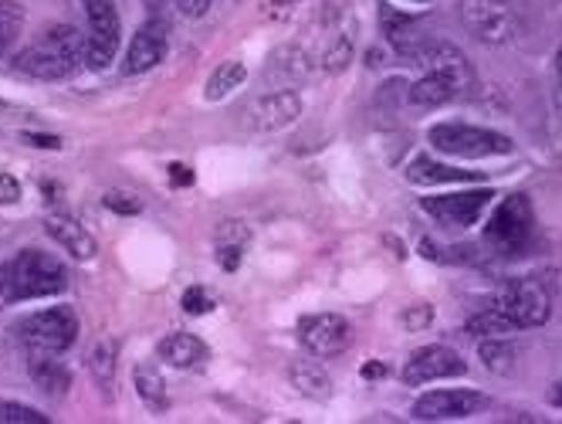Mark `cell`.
<instances>
[{"label": "cell", "instance_id": "6da1fadb", "mask_svg": "<svg viewBox=\"0 0 562 424\" xmlns=\"http://www.w3.org/2000/svg\"><path fill=\"white\" fill-rule=\"evenodd\" d=\"M549 313H552V299L546 286L536 279H518V282H508L485 310H477L468 320V333L477 339H488V336H508L518 330H536L549 320Z\"/></svg>", "mask_w": 562, "mask_h": 424}, {"label": "cell", "instance_id": "7a4b0ae2", "mask_svg": "<svg viewBox=\"0 0 562 424\" xmlns=\"http://www.w3.org/2000/svg\"><path fill=\"white\" fill-rule=\"evenodd\" d=\"M407 58H414L424 75L411 86V102L434 109V105H445L454 102L468 86H471V68L468 58L445 42H424L417 45Z\"/></svg>", "mask_w": 562, "mask_h": 424}, {"label": "cell", "instance_id": "3957f363", "mask_svg": "<svg viewBox=\"0 0 562 424\" xmlns=\"http://www.w3.org/2000/svg\"><path fill=\"white\" fill-rule=\"evenodd\" d=\"M14 65L31 79L61 82L86 65V37L75 24H52L37 42H31Z\"/></svg>", "mask_w": 562, "mask_h": 424}, {"label": "cell", "instance_id": "277c9868", "mask_svg": "<svg viewBox=\"0 0 562 424\" xmlns=\"http://www.w3.org/2000/svg\"><path fill=\"white\" fill-rule=\"evenodd\" d=\"M539 242V224L529 194H508L485 224V248L498 258H521Z\"/></svg>", "mask_w": 562, "mask_h": 424}, {"label": "cell", "instance_id": "5b68a950", "mask_svg": "<svg viewBox=\"0 0 562 424\" xmlns=\"http://www.w3.org/2000/svg\"><path fill=\"white\" fill-rule=\"evenodd\" d=\"M8 272V302H27V299H48L61 295L68 289V272L65 265L37 248H24L4 265Z\"/></svg>", "mask_w": 562, "mask_h": 424}, {"label": "cell", "instance_id": "8992f818", "mask_svg": "<svg viewBox=\"0 0 562 424\" xmlns=\"http://www.w3.org/2000/svg\"><path fill=\"white\" fill-rule=\"evenodd\" d=\"M427 140L434 149L458 160H485V157H508V153H515L512 136L471 123H437L427 130Z\"/></svg>", "mask_w": 562, "mask_h": 424}, {"label": "cell", "instance_id": "52a82bcc", "mask_svg": "<svg viewBox=\"0 0 562 424\" xmlns=\"http://www.w3.org/2000/svg\"><path fill=\"white\" fill-rule=\"evenodd\" d=\"M18 339L24 343L27 354H65L78 339V316L71 305H52L42 313H27L14 326Z\"/></svg>", "mask_w": 562, "mask_h": 424}, {"label": "cell", "instance_id": "ba28073f", "mask_svg": "<svg viewBox=\"0 0 562 424\" xmlns=\"http://www.w3.org/2000/svg\"><path fill=\"white\" fill-rule=\"evenodd\" d=\"M89 18V37H86V68L102 71L112 65L119 52V34H123V18H119L115 0H82Z\"/></svg>", "mask_w": 562, "mask_h": 424}, {"label": "cell", "instance_id": "9c48e42d", "mask_svg": "<svg viewBox=\"0 0 562 424\" xmlns=\"http://www.w3.org/2000/svg\"><path fill=\"white\" fill-rule=\"evenodd\" d=\"M299 343L312 357H339L352 346V323L339 313H312L299 320Z\"/></svg>", "mask_w": 562, "mask_h": 424}, {"label": "cell", "instance_id": "30bf717a", "mask_svg": "<svg viewBox=\"0 0 562 424\" xmlns=\"http://www.w3.org/2000/svg\"><path fill=\"white\" fill-rule=\"evenodd\" d=\"M495 190L477 187V190H458V194H437V198H424L420 208L445 227H471L477 224V217L485 214V208L492 204Z\"/></svg>", "mask_w": 562, "mask_h": 424}, {"label": "cell", "instance_id": "8fae6325", "mask_svg": "<svg viewBox=\"0 0 562 424\" xmlns=\"http://www.w3.org/2000/svg\"><path fill=\"white\" fill-rule=\"evenodd\" d=\"M488 394L481 391H430L417 398L414 417L417 421H468L477 417L481 411H488Z\"/></svg>", "mask_w": 562, "mask_h": 424}, {"label": "cell", "instance_id": "7c38bea8", "mask_svg": "<svg viewBox=\"0 0 562 424\" xmlns=\"http://www.w3.org/2000/svg\"><path fill=\"white\" fill-rule=\"evenodd\" d=\"M464 373H468V364L451 346H420L404 367V383L407 388H424L430 380H448V377H464Z\"/></svg>", "mask_w": 562, "mask_h": 424}, {"label": "cell", "instance_id": "4fadbf2b", "mask_svg": "<svg viewBox=\"0 0 562 424\" xmlns=\"http://www.w3.org/2000/svg\"><path fill=\"white\" fill-rule=\"evenodd\" d=\"M170 48V24L164 18H149L146 24H139V31L133 34L130 52L123 58V75H143L153 71L159 62L167 58Z\"/></svg>", "mask_w": 562, "mask_h": 424}, {"label": "cell", "instance_id": "5bb4252c", "mask_svg": "<svg viewBox=\"0 0 562 424\" xmlns=\"http://www.w3.org/2000/svg\"><path fill=\"white\" fill-rule=\"evenodd\" d=\"M461 14L481 42H505L515 31V18L502 0H464Z\"/></svg>", "mask_w": 562, "mask_h": 424}, {"label": "cell", "instance_id": "9a60e30c", "mask_svg": "<svg viewBox=\"0 0 562 424\" xmlns=\"http://www.w3.org/2000/svg\"><path fill=\"white\" fill-rule=\"evenodd\" d=\"M302 115V99L295 92H268L261 99H255L251 105V126L255 130H281V126H292Z\"/></svg>", "mask_w": 562, "mask_h": 424}, {"label": "cell", "instance_id": "2e32d148", "mask_svg": "<svg viewBox=\"0 0 562 424\" xmlns=\"http://www.w3.org/2000/svg\"><path fill=\"white\" fill-rule=\"evenodd\" d=\"M45 231H48V235H52L71 258H78V261H89V258H95V252H99L95 238H92L89 231H86L82 224H78L75 217H68V214H48Z\"/></svg>", "mask_w": 562, "mask_h": 424}, {"label": "cell", "instance_id": "e0dca14e", "mask_svg": "<svg viewBox=\"0 0 562 424\" xmlns=\"http://www.w3.org/2000/svg\"><path fill=\"white\" fill-rule=\"evenodd\" d=\"M156 354H159V360L177 367V370H193L207 360V343L193 333H170V336L159 339Z\"/></svg>", "mask_w": 562, "mask_h": 424}, {"label": "cell", "instance_id": "ac0fdd59", "mask_svg": "<svg viewBox=\"0 0 562 424\" xmlns=\"http://www.w3.org/2000/svg\"><path fill=\"white\" fill-rule=\"evenodd\" d=\"M27 373L52 398H61L71 388V373L65 364L55 360V354H27Z\"/></svg>", "mask_w": 562, "mask_h": 424}, {"label": "cell", "instance_id": "d6986e66", "mask_svg": "<svg viewBox=\"0 0 562 424\" xmlns=\"http://www.w3.org/2000/svg\"><path fill=\"white\" fill-rule=\"evenodd\" d=\"M411 183L420 187H437V183H468V180H481V170H461V167H448V164H437L430 157H417L407 167Z\"/></svg>", "mask_w": 562, "mask_h": 424}, {"label": "cell", "instance_id": "ffe728a7", "mask_svg": "<svg viewBox=\"0 0 562 424\" xmlns=\"http://www.w3.org/2000/svg\"><path fill=\"white\" fill-rule=\"evenodd\" d=\"M289 380H292V388L302 394V398H312V401H326L333 394V380L329 373L318 367L315 360H295L289 367Z\"/></svg>", "mask_w": 562, "mask_h": 424}, {"label": "cell", "instance_id": "44dd1931", "mask_svg": "<svg viewBox=\"0 0 562 424\" xmlns=\"http://www.w3.org/2000/svg\"><path fill=\"white\" fill-rule=\"evenodd\" d=\"M251 242V231L240 224V221H224L217 227V261L224 272H237V265H240V255H245V245Z\"/></svg>", "mask_w": 562, "mask_h": 424}, {"label": "cell", "instance_id": "7402d4cb", "mask_svg": "<svg viewBox=\"0 0 562 424\" xmlns=\"http://www.w3.org/2000/svg\"><path fill=\"white\" fill-rule=\"evenodd\" d=\"M133 383H136V394L146 408L153 411H167L170 408V391H167V380L159 373L156 364H139L133 370Z\"/></svg>", "mask_w": 562, "mask_h": 424}, {"label": "cell", "instance_id": "603a6c76", "mask_svg": "<svg viewBox=\"0 0 562 424\" xmlns=\"http://www.w3.org/2000/svg\"><path fill=\"white\" fill-rule=\"evenodd\" d=\"M245 79H248V68L240 65V62H224V65H217L214 75L207 79V99H211V102L227 99L231 92H237L240 86H245Z\"/></svg>", "mask_w": 562, "mask_h": 424}, {"label": "cell", "instance_id": "cb8c5ba5", "mask_svg": "<svg viewBox=\"0 0 562 424\" xmlns=\"http://www.w3.org/2000/svg\"><path fill=\"white\" fill-rule=\"evenodd\" d=\"M481 360L495 373H508L515 360V346L505 336H488V339H481Z\"/></svg>", "mask_w": 562, "mask_h": 424}, {"label": "cell", "instance_id": "d4e9b609", "mask_svg": "<svg viewBox=\"0 0 562 424\" xmlns=\"http://www.w3.org/2000/svg\"><path fill=\"white\" fill-rule=\"evenodd\" d=\"M21 27H24V11L14 0H0V55H4L18 37H21Z\"/></svg>", "mask_w": 562, "mask_h": 424}, {"label": "cell", "instance_id": "484cf974", "mask_svg": "<svg viewBox=\"0 0 562 424\" xmlns=\"http://www.w3.org/2000/svg\"><path fill=\"white\" fill-rule=\"evenodd\" d=\"M48 424V417L42 411H34L27 404H0V424Z\"/></svg>", "mask_w": 562, "mask_h": 424}, {"label": "cell", "instance_id": "4316f807", "mask_svg": "<svg viewBox=\"0 0 562 424\" xmlns=\"http://www.w3.org/2000/svg\"><path fill=\"white\" fill-rule=\"evenodd\" d=\"M180 305H183V313H190V316H204V313L214 310V299H211V292L204 286H190L183 292Z\"/></svg>", "mask_w": 562, "mask_h": 424}, {"label": "cell", "instance_id": "83f0119b", "mask_svg": "<svg viewBox=\"0 0 562 424\" xmlns=\"http://www.w3.org/2000/svg\"><path fill=\"white\" fill-rule=\"evenodd\" d=\"M112 343H99L95 346V350L89 354V367H92V373H99V380L105 383V388H109V383H112Z\"/></svg>", "mask_w": 562, "mask_h": 424}, {"label": "cell", "instance_id": "f1b7e54d", "mask_svg": "<svg viewBox=\"0 0 562 424\" xmlns=\"http://www.w3.org/2000/svg\"><path fill=\"white\" fill-rule=\"evenodd\" d=\"M430 320H434V310L427 302H420V305H411V310L404 313V326L411 330V333H420V330H427L430 326Z\"/></svg>", "mask_w": 562, "mask_h": 424}, {"label": "cell", "instance_id": "f546056e", "mask_svg": "<svg viewBox=\"0 0 562 424\" xmlns=\"http://www.w3.org/2000/svg\"><path fill=\"white\" fill-rule=\"evenodd\" d=\"M170 4L183 14V18H204L211 11L214 0H170Z\"/></svg>", "mask_w": 562, "mask_h": 424}, {"label": "cell", "instance_id": "4dcf8cb0", "mask_svg": "<svg viewBox=\"0 0 562 424\" xmlns=\"http://www.w3.org/2000/svg\"><path fill=\"white\" fill-rule=\"evenodd\" d=\"M21 201V183L11 174H0V204H18Z\"/></svg>", "mask_w": 562, "mask_h": 424}, {"label": "cell", "instance_id": "1f68e13d", "mask_svg": "<svg viewBox=\"0 0 562 424\" xmlns=\"http://www.w3.org/2000/svg\"><path fill=\"white\" fill-rule=\"evenodd\" d=\"M105 208L115 214H136L139 211V204L130 201V194H105Z\"/></svg>", "mask_w": 562, "mask_h": 424}, {"label": "cell", "instance_id": "d6a6232c", "mask_svg": "<svg viewBox=\"0 0 562 424\" xmlns=\"http://www.w3.org/2000/svg\"><path fill=\"white\" fill-rule=\"evenodd\" d=\"M24 143L27 146H42V149H58L61 146L58 136H37V133H24Z\"/></svg>", "mask_w": 562, "mask_h": 424}, {"label": "cell", "instance_id": "836d02e7", "mask_svg": "<svg viewBox=\"0 0 562 424\" xmlns=\"http://www.w3.org/2000/svg\"><path fill=\"white\" fill-rule=\"evenodd\" d=\"M170 180H177V183H183V187H187L193 177H190V170H187L183 164H173V167H170Z\"/></svg>", "mask_w": 562, "mask_h": 424}, {"label": "cell", "instance_id": "e575fe53", "mask_svg": "<svg viewBox=\"0 0 562 424\" xmlns=\"http://www.w3.org/2000/svg\"><path fill=\"white\" fill-rule=\"evenodd\" d=\"M549 404L552 408H562V380L552 383V391H549Z\"/></svg>", "mask_w": 562, "mask_h": 424}, {"label": "cell", "instance_id": "d590c367", "mask_svg": "<svg viewBox=\"0 0 562 424\" xmlns=\"http://www.w3.org/2000/svg\"><path fill=\"white\" fill-rule=\"evenodd\" d=\"M0 299H8V272L0 268Z\"/></svg>", "mask_w": 562, "mask_h": 424}, {"label": "cell", "instance_id": "8d00e7d4", "mask_svg": "<svg viewBox=\"0 0 562 424\" xmlns=\"http://www.w3.org/2000/svg\"><path fill=\"white\" fill-rule=\"evenodd\" d=\"M363 373H367V377H380V373H383V367H380V364H370Z\"/></svg>", "mask_w": 562, "mask_h": 424}, {"label": "cell", "instance_id": "74e56055", "mask_svg": "<svg viewBox=\"0 0 562 424\" xmlns=\"http://www.w3.org/2000/svg\"><path fill=\"white\" fill-rule=\"evenodd\" d=\"M555 71H559V82H562V48H559V55H555Z\"/></svg>", "mask_w": 562, "mask_h": 424}, {"label": "cell", "instance_id": "f35d334b", "mask_svg": "<svg viewBox=\"0 0 562 424\" xmlns=\"http://www.w3.org/2000/svg\"><path fill=\"white\" fill-rule=\"evenodd\" d=\"M274 4H292V0H274Z\"/></svg>", "mask_w": 562, "mask_h": 424}, {"label": "cell", "instance_id": "ab89813d", "mask_svg": "<svg viewBox=\"0 0 562 424\" xmlns=\"http://www.w3.org/2000/svg\"><path fill=\"white\" fill-rule=\"evenodd\" d=\"M414 4H427V0H414Z\"/></svg>", "mask_w": 562, "mask_h": 424}]
</instances>
